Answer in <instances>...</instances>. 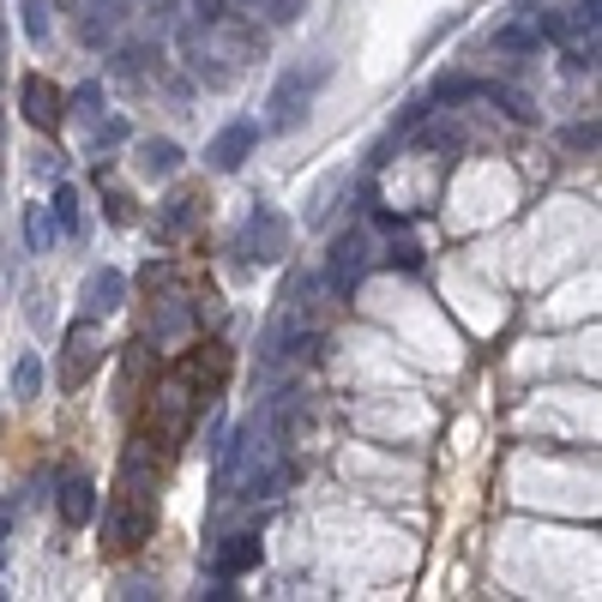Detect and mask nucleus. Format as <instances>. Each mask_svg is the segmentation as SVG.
Instances as JSON below:
<instances>
[{
  "label": "nucleus",
  "mask_w": 602,
  "mask_h": 602,
  "mask_svg": "<svg viewBox=\"0 0 602 602\" xmlns=\"http://www.w3.org/2000/svg\"><path fill=\"white\" fill-rule=\"evenodd\" d=\"M19 7H24V37L42 49L49 42V0H19Z\"/></svg>",
  "instance_id": "obj_15"
},
{
  "label": "nucleus",
  "mask_w": 602,
  "mask_h": 602,
  "mask_svg": "<svg viewBox=\"0 0 602 602\" xmlns=\"http://www.w3.org/2000/svg\"><path fill=\"white\" fill-rule=\"evenodd\" d=\"M49 217H55V229H61V235H79V194H72L67 181L55 187V199H49Z\"/></svg>",
  "instance_id": "obj_14"
},
{
  "label": "nucleus",
  "mask_w": 602,
  "mask_h": 602,
  "mask_svg": "<svg viewBox=\"0 0 602 602\" xmlns=\"http://www.w3.org/2000/svg\"><path fill=\"white\" fill-rule=\"evenodd\" d=\"M386 259H392V266H404V272H416V266H422V247H416V241H392Z\"/></svg>",
  "instance_id": "obj_19"
},
{
  "label": "nucleus",
  "mask_w": 602,
  "mask_h": 602,
  "mask_svg": "<svg viewBox=\"0 0 602 602\" xmlns=\"http://www.w3.org/2000/svg\"><path fill=\"white\" fill-rule=\"evenodd\" d=\"M139 169L151 175V181H157V175H175V169H181V145H175V139H145L139 145Z\"/></svg>",
  "instance_id": "obj_11"
},
{
  "label": "nucleus",
  "mask_w": 602,
  "mask_h": 602,
  "mask_svg": "<svg viewBox=\"0 0 602 602\" xmlns=\"http://www.w3.org/2000/svg\"><path fill=\"white\" fill-rule=\"evenodd\" d=\"M224 0H194V24H224Z\"/></svg>",
  "instance_id": "obj_20"
},
{
  "label": "nucleus",
  "mask_w": 602,
  "mask_h": 602,
  "mask_svg": "<svg viewBox=\"0 0 602 602\" xmlns=\"http://www.w3.org/2000/svg\"><path fill=\"white\" fill-rule=\"evenodd\" d=\"M259 566V542L254 536H229L217 549V579H235V572H254Z\"/></svg>",
  "instance_id": "obj_10"
},
{
  "label": "nucleus",
  "mask_w": 602,
  "mask_h": 602,
  "mask_svg": "<svg viewBox=\"0 0 602 602\" xmlns=\"http://www.w3.org/2000/svg\"><path fill=\"white\" fill-rule=\"evenodd\" d=\"M332 79V61H307V67H289L284 79L272 85V102H266V127L259 134H289L307 109H314L319 85Z\"/></svg>",
  "instance_id": "obj_1"
},
{
  "label": "nucleus",
  "mask_w": 602,
  "mask_h": 602,
  "mask_svg": "<svg viewBox=\"0 0 602 602\" xmlns=\"http://www.w3.org/2000/svg\"><path fill=\"white\" fill-rule=\"evenodd\" d=\"M566 145H572V151H596V121H591V127H572Z\"/></svg>",
  "instance_id": "obj_21"
},
{
  "label": "nucleus",
  "mask_w": 602,
  "mask_h": 602,
  "mask_svg": "<svg viewBox=\"0 0 602 602\" xmlns=\"http://www.w3.org/2000/svg\"><path fill=\"white\" fill-rule=\"evenodd\" d=\"M12 524H19V501H12V494H7V501H0V536H7Z\"/></svg>",
  "instance_id": "obj_22"
},
{
  "label": "nucleus",
  "mask_w": 602,
  "mask_h": 602,
  "mask_svg": "<svg viewBox=\"0 0 602 602\" xmlns=\"http://www.w3.org/2000/svg\"><path fill=\"white\" fill-rule=\"evenodd\" d=\"M37 392H42V362L31 356V349H24V356L12 362V398H19V404H31Z\"/></svg>",
  "instance_id": "obj_13"
},
{
  "label": "nucleus",
  "mask_w": 602,
  "mask_h": 602,
  "mask_svg": "<svg viewBox=\"0 0 602 602\" xmlns=\"http://www.w3.org/2000/svg\"><path fill=\"white\" fill-rule=\"evenodd\" d=\"M67 349H72V362H67V374H61V386L72 392V386H85L91 379V368H97V337H91V319H79V326L67 332Z\"/></svg>",
  "instance_id": "obj_7"
},
{
  "label": "nucleus",
  "mask_w": 602,
  "mask_h": 602,
  "mask_svg": "<svg viewBox=\"0 0 602 602\" xmlns=\"http://www.w3.org/2000/svg\"><path fill=\"white\" fill-rule=\"evenodd\" d=\"M19 102H24V115H31V127L37 134H61V121H67V97L55 91L42 72H24L19 79Z\"/></svg>",
  "instance_id": "obj_3"
},
{
  "label": "nucleus",
  "mask_w": 602,
  "mask_h": 602,
  "mask_svg": "<svg viewBox=\"0 0 602 602\" xmlns=\"http://www.w3.org/2000/svg\"><path fill=\"white\" fill-rule=\"evenodd\" d=\"M0 566H7V536H0Z\"/></svg>",
  "instance_id": "obj_24"
},
{
  "label": "nucleus",
  "mask_w": 602,
  "mask_h": 602,
  "mask_svg": "<svg viewBox=\"0 0 602 602\" xmlns=\"http://www.w3.org/2000/svg\"><path fill=\"white\" fill-rule=\"evenodd\" d=\"M194 205H199L194 194H175V199H169V211H164V229H169V235H175V229H187V224H194Z\"/></svg>",
  "instance_id": "obj_17"
},
{
  "label": "nucleus",
  "mask_w": 602,
  "mask_h": 602,
  "mask_svg": "<svg viewBox=\"0 0 602 602\" xmlns=\"http://www.w3.org/2000/svg\"><path fill=\"white\" fill-rule=\"evenodd\" d=\"M121 24H127V0H97V7H91V19L79 24V37L91 42V49H102V42H109L115 31H121Z\"/></svg>",
  "instance_id": "obj_9"
},
{
  "label": "nucleus",
  "mask_w": 602,
  "mask_h": 602,
  "mask_svg": "<svg viewBox=\"0 0 602 602\" xmlns=\"http://www.w3.org/2000/svg\"><path fill=\"white\" fill-rule=\"evenodd\" d=\"M368 272H374V241H368V229H362V224L337 229V235H332V254H326V272H319V284H326L332 296H356Z\"/></svg>",
  "instance_id": "obj_2"
},
{
  "label": "nucleus",
  "mask_w": 602,
  "mask_h": 602,
  "mask_svg": "<svg viewBox=\"0 0 602 602\" xmlns=\"http://www.w3.org/2000/svg\"><path fill=\"white\" fill-rule=\"evenodd\" d=\"M536 42H542V31H524V24H506V31L494 37V49H501V55H519V49H536Z\"/></svg>",
  "instance_id": "obj_16"
},
{
  "label": "nucleus",
  "mask_w": 602,
  "mask_h": 602,
  "mask_svg": "<svg viewBox=\"0 0 602 602\" xmlns=\"http://www.w3.org/2000/svg\"><path fill=\"white\" fill-rule=\"evenodd\" d=\"M55 506H61V519L79 531V524H91V512H97V488H91V476H67L61 482V494H55Z\"/></svg>",
  "instance_id": "obj_8"
},
{
  "label": "nucleus",
  "mask_w": 602,
  "mask_h": 602,
  "mask_svg": "<svg viewBox=\"0 0 602 602\" xmlns=\"http://www.w3.org/2000/svg\"><path fill=\"white\" fill-rule=\"evenodd\" d=\"M284 247H289V224L259 205V211L247 217V229H241V254L259 259V266H272V259H284Z\"/></svg>",
  "instance_id": "obj_4"
},
{
  "label": "nucleus",
  "mask_w": 602,
  "mask_h": 602,
  "mask_svg": "<svg viewBox=\"0 0 602 602\" xmlns=\"http://www.w3.org/2000/svg\"><path fill=\"white\" fill-rule=\"evenodd\" d=\"M97 102H102V85H85V91H79V109L97 115Z\"/></svg>",
  "instance_id": "obj_23"
},
{
  "label": "nucleus",
  "mask_w": 602,
  "mask_h": 602,
  "mask_svg": "<svg viewBox=\"0 0 602 602\" xmlns=\"http://www.w3.org/2000/svg\"><path fill=\"white\" fill-rule=\"evenodd\" d=\"M254 145H259V127L254 121H229L224 134L205 145V164H211L217 175H229V169H241L247 157H254Z\"/></svg>",
  "instance_id": "obj_5"
},
{
  "label": "nucleus",
  "mask_w": 602,
  "mask_h": 602,
  "mask_svg": "<svg viewBox=\"0 0 602 602\" xmlns=\"http://www.w3.org/2000/svg\"><path fill=\"white\" fill-rule=\"evenodd\" d=\"M266 12H272V24H296L307 12V0H266Z\"/></svg>",
  "instance_id": "obj_18"
},
{
  "label": "nucleus",
  "mask_w": 602,
  "mask_h": 602,
  "mask_svg": "<svg viewBox=\"0 0 602 602\" xmlns=\"http://www.w3.org/2000/svg\"><path fill=\"white\" fill-rule=\"evenodd\" d=\"M24 241H31V254H49V247L61 241V229H55L49 205H31V211H24Z\"/></svg>",
  "instance_id": "obj_12"
},
{
  "label": "nucleus",
  "mask_w": 602,
  "mask_h": 602,
  "mask_svg": "<svg viewBox=\"0 0 602 602\" xmlns=\"http://www.w3.org/2000/svg\"><path fill=\"white\" fill-rule=\"evenodd\" d=\"M121 302H127V277L115 266H97L91 277H85V314L79 319H102V314H115Z\"/></svg>",
  "instance_id": "obj_6"
}]
</instances>
